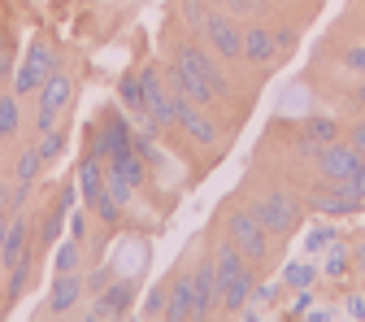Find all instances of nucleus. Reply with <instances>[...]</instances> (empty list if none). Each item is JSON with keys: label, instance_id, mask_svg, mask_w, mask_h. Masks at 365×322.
<instances>
[{"label": "nucleus", "instance_id": "obj_22", "mask_svg": "<svg viewBox=\"0 0 365 322\" xmlns=\"http://www.w3.org/2000/svg\"><path fill=\"white\" fill-rule=\"evenodd\" d=\"M83 266V240H66V244H57V253H53V270L57 274H70V270H78Z\"/></svg>", "mask_w": 365, "mask_h": 322}, {"label": "nucleus", "instance_id": "obj_1", "mask_svg": "<svg viewBox=\"0 0 365 322\" xmlns=\"http://www.w3.org/2000/svg\"><path fill=\"white\" fill-rule=\"evenodd\" d=\"M213 270H217V301L226 313H240L252 292H257V274H252V261L231 244V240H222L217 244V257H213Z\"/></svg>", "mask_w": 365, "mask_h": 322}, {"label": "nucleus", "instance_id": "obj_13", "mask_svg": "<svg viewBox=\"0 0 365 322\" xmlns=\"http://www.w3.org/2000/svg\"><path fill=\"white\" fill-rule=\"evenodd\" d=\"M356 166H361V153L348 140H335V144H327L322 153H317V170H322V178H352Z\"/></svg>", "mask_w": 365, "mask_h": 322}, {"label": "nucleus", "instance_id": "obj_38", "mask_svg": "<svg viewBox=\"0 0 365 322\" xmlns=\"http://www.w3.org/2000/svg\"><path fill=\"white\" fill-rule=\"evenodd\" d=\"M344 313L361 322V318H365V292H348V296H344Z\"/></svg>", "mask_w": 365, "mask_h": 322}, {"label": "nucleus", "instance_id": "obj_39", "mask_svg": "<svg viewBox=\"0 0 365 322\" xmlns=\"http://www.w3.org/2000/svg\"><path fill=\"white\" fill-rule=\"evenodd\" d=\"M344 140H348V144H352V149L365 157V118H361V122H352V126L344 131Z\"/></svg>", "mask_w": 365, "mask_h": 322}, {"label": "nucleus", "instance_id": "obj_44", "mask_svg": "<svg viewBox=\"0 0 365 322\" xmlns=\"http://www.w3.org/2000/svg\"><path fill=\"white\" fill-rule=\"evenodd\" d=\"M304 318H309V322H331V318H335V309H309Z\"/></svg>", "mask_w": 365, "mask_h": 322}, {"label": "nucleus", "instance_id": "obj_27", "mask_svg": "<svg viewBox=\"0 0 365 322\" xmlns=\"http://www.w3.org/2000/svg\"><path fill=\"white\" fill-rule=\"evenodd\" d=\"M57 236H61V205L43 213V222H39V248H53Z\"/></svg>", "mask_w": 365, "mask_h": 322}, {"label": "nucleus", "instance_id": "obj_19", "mask_svg": "<svg viewBox=\"0 0 365 322\" xmlns=\"http://www.w3.org/2000/svg\"><path fill=\"white\" fill-rule=\"evenodd\" d=\"M78 188H83V201H87V209H91V201L105 192V161L83 157V166H78Z\"/></svg>", "mask_w": 365, "mask_h": 322}, {"label": "nucleus", "instance_id": "obj_46", "mask_svg": "<svg viewBox=\"0 0 365 322\" xmlns=\"http://www.w3.org/2000/svg\"><path fill=\"white\" fill-rule=\"evenodd\" d=\"M5 231H9V213H0V248H5Z\"/></svg>", "mask_w": 365, "mask_h": 322}, {"label": "nucleus", "instance_id": "obj_18", "mask_svg": "<svg viewBox=\"0 0 365 322\" xmlns=\"http://www.w3.org/2000/svg\"><path fill=\"white\" fill-rule=\"evenodd\" d=\"M31 222L18 213V218H9V231H5V248H0V266L5 270H14L18 261H31Z\"/></svg>", "mask_w": 365, "mask_h": 322}, {"label": "nucleus", "instance_id": "obj_30", "mask_svg": "<svg viewBox=\"0 0 365 322\" xmlns=\"http://www.w3.org/2000/svg\"><path fill=\"white\" fill-rule=\"evenodd\" d=\"M26 196H31V183H5V188H0V213H9L14 205L22 209Z\"/></svg>", "mask_w": 365, "mask_h": 322}, {"label": "nucleus", "instance_id": "obj_10", "mask_svg": "<svg viewBox=\"0 0 365 322\" xmlns=\"http://www.w3.org/2000/svg\"><path fill=\"white\" fill-rule=\"evenodd\" d=\"M174 109H178V126L192 135L196 144H205V149H213L217 140H222V131H217V122L205 114V105H192L187 96H174Z\"/></svg>", "mask_w": 365, "mask_h": 322}, {"label": "nucleus", "instance_id": "obj_17", "mask_svg": "<svg viewBox=\"0 0 365 322\" xmlns=\"http://www.w3.org/2000/svg\"><path fill=\"white\" fill-rule=\"evenodd\" d=\"M78 296H87V283L78 279V270L70 274H53V288H48V313H70L78 305Z\"/></svg>", "mask_w": 365, "mask_h": 322}, {"label": "nucleus", "instance_id": "obj_42", "mask_svg": "<svg viewBox=\"0 0 365 322\" xmlns=\"http://www.w3.org/2000/svg\"><path fill=\"white\" fill-rule=\"evenodd\" d=\"M83 226H87V218L83 213H70V236L74 240H83Z\"/></svg>", "mask_w": 365, "mask_h": 322}, {"label": "nucleus", "instance_id": "obj_48", "mask_svg": "<svg viewBox=\"0 0 365 322\" xmlns=\"http://www.w3.org/2000/svg\"><path fill=\"white\" fill-rule=\"evenodd\" d=\"M209 5H222V0H209Z\"/></svg>", "mask_w": 365, "mask_h": 322}, {"label": "nucleus", "instance_id": "obj_9", "mask_svg": "<svg viewBox=\"0 0 365 322\" xmlns=\"http://www.w3.org/2000/svg\"><path fill=\"white\" fill-rule=\"evenodd\" d=\"M57 70V57L43 49V44H31V53L22 57V66H18V74H14V91L18 96H26V91H39V83L48 79Z\"/></svg>", "mask_w": 365, "mask_h": 322}, {"label": "nucleus", "instance_id": "obj_40", "mask_svg": "<svg viewBox=\"0 0 365 322\" xmlns=\"http://www.w3.org/2000/svg\"><path fill=\"white\" fill-rule=\"evenodd\" d=\"M344 66L356 70V74H365V44H352V49L344 53Z\"/></svg>", "mask_w": 365, "mask_h": 322}, {"label": "nucleus", "instance_id": "obj_11", "mask_svg": "<svg viewBox=\"0 0 365 322\" xmlns=\"http://www.w3.org/2000/svg\"><path fill=\"white\" fill-rule=\"evenodd\" d=\"M165 318L170 322H192L196 318V279H192V270H178L174 283L165 288Z\"/></svg>", "mask_w": 365, "mask_h": 322}, {"label": "nucleus", "instance_id": "obj_6", "mask_svg": "<svg viewBox=\"0 0 365 322\" xmlns=\"http://www.w3.org/2000/svg\"><path fill=\"white\" fill-rule=\"evenodd\" d=\"M140 96H144V114H148L157 126H170V122H178L174 91L165 87V74H161L157 66H144V70H140Z\"/></svg>", "mask_w": 365, "mask_h": 322}, {"label": "nucleus", "instance_id": "obj_5", "mask_svg": "<svg viewBox=\"0 0 365 322\" xmlns=\"http://www.w3.org/2000/svg\"><path fill=\"white\" fill-rule=\"evenodd\" d=\"M70 96H74V83H70L66 74H57V70L39 83V105H35V131H39V135L57 126V118L66 114Z\"/></svg>", "mask_w": 365, "mask_h": 322}, {"label": "nucleus", "instance_id": "obj_43", "mask_svg": "<svg viewBox=\"0 0 365 322\" xmlns=\"http://www.w3.org/2000/svg\"><path fill=\"white\" fill-rule=\"evenodd\" d=\"M352 188H356V196H365V157H361V166L352 174Z\"/></svg>", "mask_w": 365, "mask_h": 322}, {"label": "nucleus", "instance_id": "obj_26", "mask_svg": "<svg viewBox=\"0 0 365 322\" xmlns=\"http://www.w3.org/2000/svg\"><path fill=\"white\" fill-rule=\"evenodd\" d=\"M18 91L14 96H5V91H0V135H18V122H22V109H18Z\"/></svg>", "mask_w": 365, "mask_h": 322}, {"label": "nucleus", "instance_id": "obj_41", "mask_svg": "<svg viewBox=\"0 0 365 322\" xmlns=\"http://www.w3.org/2000/svg\"><path fill=\"white\" fill-rule=\"evenodd\" d=\"M274 296H279V283H261V288L252 292V301H261V305H269Z\"/></svg>", "mask_w": 365, "mask_h": 322}, {"label": "nucleus", "instance_id": "obj_21", "mask_svg": "<svg viewBox=\"0 0 365 322\" xmlns=\"http://www.w3.org/2000/svg\"><path fill=\"white\" fill-rule=\"evenodd\" d=\"M313 283H317V270H313L309 261H287V266H283V288L300 292V288H313Z\"/></svg>", "mask_w": 365, "mask_h": 322}, {"label": "nucleus", "instance_id": "obj_47", "mask_svg": "<svg viewBox=\"0 0 365 322\" xmlns=\"http://www.w3.org/2000/svg\"><path fill=\"white\" fill-rule=\"evenodd\" d=\"M356 101H361V105H365V83H361V87H356Z\"/></svg>", "mask_w": 365, "mask_h": 322}, {"label": "nucleus", "instance_id": "obj_23", "mask_svg": "<svg viewBox=\"0 0 365 322\" xmlns=\"http://www.w3.org/2000/svg\"><path fill=\"white\" fill-rule=\"evenodd\" d=\"M352 270V248H344L339 240L327 248V266H322V274H327V279H344V274Z\"/></svg>", "mask_w": 365, "mask_h": 322}, {"label": "nucleus", "instance_id": "obj_8", "mask_svg": "<svg viewBox=\"0 0 365 322\" xmlns=\"http://www.w3.org/2000/svg\"><path fill=\"white\" fill-rule=\"evenodd\" d=\"M165 83H170V91L174 96H187L192 105H213L217 96H213V87L205 83V74L182 57V53H174V61H170V70H165Z\"/></svg>", "mask_w": 365, "mask_h": 322}, {"label": "nucleus", "instance_id": "obj_4", "mask_svg": "<svg viewBox=\"0 0 365 322\" xmlns=\"http://www.w3.org/2000/svg\"><path fill=\"white\" fill-rule=\"evenodd\" d=\"M205 39H209V49L217 53V57H226V61H235V57H244V26L235 22V14L231 9H209V18H205Z\"/></svg>", "mask_w": 365, "mask_h": 322}, {"label": "nucleus", "instance_id": "obj_24", "mask_svg": "<svg viewBox=\"0 0 365 322\" xmlns=\"http://www.w3.org/2000/svg\"><path fill=\"white\" fill-rule=\"evenodd\" d=\"M113 170H118V174H122V178L130 183L135 192H140L144 183H148V166H144V157H140V153H130L126 161H113Z\"/></svg>", "mask_w": 365, "mask_h": 322}, {"label": "nucleus", "instance_id": "obj_34", "mask_svg": "<svg viewBox=\"0 0 365 322\" xmlns=\"http://www.w3.org/2000/svg\"><path fill=\"white\" fill-rule=\"evenodd\" d=\"M274 49H279V57H292L300 49V31L296 26H279L274 31Z\"/></svg>", "mask_w": 365, "mask_h": 322}, {"label": "nucleus", "instance_id": "obj_15", "mask_svg": "<svg viewBox=\"0 0 365 322\" xmlns=\"http://www.w3.org/2000/svg\"><path fill=\"white\" fill-rule=\"evenodd\" d=\"M244 61L248 66H269L279 61V49H274V31L261 26V22H248L244 26Z\"/></svg>", "mask_w": 365, "mask_h": 322}, {"label": "nucleus", "instance_id": "obj_36", "mask_svg": "<svg viewBox=\"0 0 365 322\" xmlns=\"http://www.w3.org/2000/svg\"><path fill=\"white\" fill-rule=\"evenodd\" d=\"M144 313H148V318H165V288H161V283L148 292V305H144Z\"/></svg>", "mask_w": 365, "mask_h": 322}, {"label": "nucleus", "instance_id": "obj_33", "mask_svg": "<svg viewBox=\"0 0 365 322\" xmlns=\"http://www.w3.org/2000/svg\"><path fill=\"white\" fill-rule=\"evenodd\" d=\"M39 166H43V157H39V149H26V153L18 157V183H35V174H39Z\"/></svg>", "mask_w": 365, "mask_h": 322}, {"label": "nucleus", "instance_id": "obj_31", "mask_svg": "<svg viewBox=\"0 0 365 322\" xmlns=\"http://www.w3.org/2000/svg\"><path fill=\"white\" fill-rule=\"evenodd\" d=\"M113 279H118V274H113V266H96V270H91L87 279H83V283H87V296H101V292H105Z\"/></svg>", "mask_w": 365, "mask_h": 322}, {"label": "nucleus", "instance_id": "obj_28", "mask_svg": "<svg viewBox=\"0 0 365 322\" xmlns=\"http://www.w3.org/2000/svg\"><path fill=\"white\" fill-rule=\"evenodd\" d=\"M335 240H339V231H335V226H313V231L304 236V253H327Z\"/></svg>", "mask_w": 365, "mask_h": 322}, {"label": "nucleus", "instance_id": "obj_3", "mask_svg": "<svg viewBox=\"0 0 365 322\" xmlns=\"http://www.w3.org/2000/svg\"><path fill=\"white\" fill-rule=\"evenodd\" d=\"M226 240H231L252 266H265L269 261V253H274V236L261 226V218L252 213V209H244V205H235L231 213H226Z\"/></svg>", "mask_w": 365, "mask_h": 322}, {"label": "nucleus", "instance_id": "obj_29", "mask_svg": "<svg viewBox=\"0 0 365 322\" xmlns=\"http://www.w3.org/2000/svg\"><path fill=\"white\" fill-rule=\"evenodd\" d=\"M91 209H96V218H101V222H109V226H113V222H122V201H118V196H109V192H101L96 201H91Z\"/></svg>", "mask_w": 365, "mask_h": 322}, {"label": "nucleus", "instance_id": "obj_14", "mask_svg": "<svg viewBox=\"0 0 365 322\" xmlns=\"http://www.w3.org/2000/svg\"><path fill=\"white\" fill-rule=\"evenodd\" d=\"M192 279H196V318H213L222 309L217 301V270H213V257H205L200 266H192Z\"/></svg>", "mask_w": 365, "mask_h": 322}, {"label": "nucleus", "instance_id": "obj_7", "mask_svg": "<svg viewBox=\"0 0 365 322\" xmlns=\"http://www.w3.org/2000/svg\"><path fill=\"white\" fill-rule=\"evenodd\" d=\"M130 153H135V131H130V122H126V118H109V122L96 131L91 149H87V157H96V161H105V166L126 161Z\"/></svg>", "mask_w": 365, "mask_h": 322}, {"label": "nucleus", "instance_id": "obj_16", "mask_svg": "<svg viewBox=\"0 0 365 322\" xmlns=\"http://www.w3.org/2000/svg\"><path fill=\"white\" fill-rule=\"evenodd\" d=\"M178 53H182V57H187V61H192V66H196L200 74H205V83L213 87V96H217V101H226V96H231V79H226V74H222V66L213 61V53H205V49H196V44H182V49H178Z\"/></svg>", "mask_w": 365, "mask_h": 322}, {"label": "nucleus", "instance_id": "obj_20", "mask_svg": "<svg viewBox=\"0 0 365 322\" xmlns=\"http://www.w3.org/2000/svg\"><path fill=\"white\" fill-rule=\"evenodd\" d=\"M304 135L317 144H335V140H344V126H339V118L317 114V118H304Z\"/></svg>", "mask_w": 365, "mask_h": 322}, {"label": "nucleus", "instance_id": "obj_2", "mask_svg": "<svg viewBox=\"0 0 365 322\" xmlns=\"http://www.w3.org/2000/svg\"><path fill=\"white\" fill-rule=\"evenodd\" d=\"M248 209L261 218L265 231H269V236H279V240L296 236V231H300V218H304V205H300L287 188H269V192H265V196H257Z\"/></svg>", "mask_w": 365, "mask_h": 322}, {"label": "nucleus", "instance_id": "obj_37", "mask_svg": "<svg viewBox=\"0 0 365 322\" xmlns=\"http://www.w3.org/2000/svg\"><path fill=\"white\" fill-rule=\"evenodd\" d=\"M309 309H313V288H300L296 301H292V309H287V318H304Z\"/></svg>", "mask_w": 365, "mask_h": 322}, {"label": "nucleus", "instance_id": "obj_25", "mask_svg": "<svg viewBox=\"0 0 365 322\" xmlns=\"http://www.w3.org/2000/svg\"><path fill=\"white\" fill-rule=\"evenodd\" d=\"M209 0H178V18L182 26H192V31H205V18H209Z\"/></svg>", "mask_w": 365, "mask_h": 322}, {"label": "nucleus", "instance_id": "obj_12", "mask_svg": "<svg viewBox=\"0 0 365 322\" xmlns=\"http://www.w3.org/2000/svg\"><path fill=\"white\" fill-rule=\"evenodd\" d=\"M135 279H113L101 296H96V305H91V318H126L130 309H135Z\"/></svg>", "mask_w": 365, "mask_h": 322}, {"label": "nucleus", "instance_id": "obj_32", "mask_svg": "<svg viewBox=\"0 0 365 322\" xmlns=\"http://www.w3.org/2000/svg\"><path fill=\"white\" fill-rule=\"evenodd\" d=\"M122 105L144 114V96H140V74H122Z\"/></svg>", "mask_w": 365, "mask_h": 322}, {"label": "nucleus", "instance_id": "obj_35", "mask_svg": "<svg viewBox=\"0 0 365 322\" xmlns=\"http://www.w3.org/2000/svg\"><path fill=\"white\" fill-rule=\"evenodd\" d=\"M61 149H66V135H61V131H43V140H39V157H43V161H57V157H61Z\"/></svg>", "mask_w": 365, "mask_h": 322}, {"label": "nucleus", "instance_id": "obj_45", "mask_svg": "<svg viewBox=\"0 0 365 322\" xmlns=\"http://www.w3.org/2000/svg\"><path fill=\"white\" fill-rule=\"evenodd\" d=\"M352 266L365 274V244H356V248H352Z\"/></svg>", "mask_w": 365, "mask_h": 322}]
</instances>
